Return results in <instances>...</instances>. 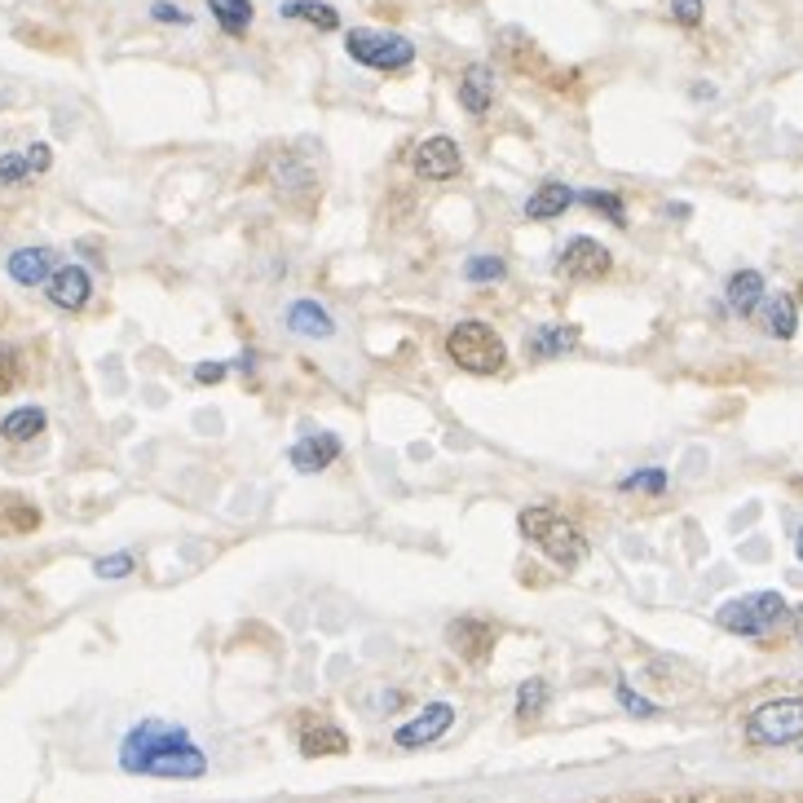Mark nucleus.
<instances>
[{"mask_svg": "<svg viewBox=\"0 0 803 803\" xmlns=\"http://www.w3.org/2000/svg\"><path fill=\"white\" fill-rule=\"evenodd\" d=\"M0 433H5V442H31L44 433V411L40 407H18L10 411L5 420H0Z\"/></svg>", "mask_w": 803, "mask_h": 803, "instance_id": "nucleus-22", "label": "nucleus"}, {"mask_svg": "<svg viewBox=\"0 0 803 803\" xmlns=\"http://www.w3.org/2000/svg\"><path fill=\"white\" fill-rule=\"evenodd\" d=\"M230 375V362H199L194 367V384H221Z\"/></svg>", "mask_w": 803, "mask_h": 803, "instance_id": "nucleus-35", "label": "nucleus"}, {"mask_svg": "<svg viewBox=\"0 0 803 803\" xmlns=\"http://www.w3.org/2000/svg\"><path fill=\"white\" fill-rule=\"evenodd\" d=\"M208 10H213V18H217L221 31L247 36V27H252V0H208Z\"/></svg>", "mask_w": 803, "mask_h": 803, "instance_id": "nucleus-23", "label": "nucleus"}, {"mask_svg": "<svg viewBox=\"0 0 803 803\" xmlns=\"http://www.w3.org/2000/svg\"><path fill=\"white\" fill-rule=\"evenodd\" d=\"M336 455H341V437L336 433H309V437H301L288 450L296 473H322V468H331V459H336Z\"/></svg>", "mask_w": 803, "mask_h": 803, "instance_id": "nucleus-14", "label": "nucleus"}, {"mask_svg": "<svg viewBox=\"0 0 803 803\" xmlns=\"http://www.w3.org/2000/svg\"><path fill=\"white\" fill-rule=\"evenodd\" d=\"M508 275V260L495 256V252H482V256H468L463 260V279L468 283H499Z\"/></svg>", "mask_w": 803, "mask_h": 803, "instance_id": "nucleus-25", "label": "nucleus"}, {"mask_svg": "<svg viewBox=\"0 0 803 803\" xmlns=\"http://www.w3.org/2000/svg\"><path fill=\"white\" fill-rule=\"evenodd\" d=\"M119 768L132 777H164V781H194L208 773V755L181 724L168 719H142L124 732L119 742Z\"/></svg>", "mask_w": 803, "mask_h": 803, "instance_id": "nucleus-1", "label": "nucleus"}, {"mask_svg": "<svg viewBox=\"0 0 803 803\" xmlns=\"http://www.w3.org/2000/svg\"><path fill=\"white\" fill-rule=\"evenodd\" d=\"M459 106L468 115H477V119L495 106V72H490L486 62H477V66H468V72H463V80H459Z\"/></svg>", "mask_w": 803, "mask_h": 803, "instance_id": "nucleus-15", "label": "nucleus"}, {"mask_svg": "<svg viewBox=\"0 0 803 803\" xmlns=\"http://www.w3.org/2000/svg\"><path fill=\"white\" fill-rule=\"evenodd\" d=\"M345 53L367 66V72H407L416 62V44L397 31H380V27H354L345 31Z\"/></svg>", "mask_w": 803, "mask_h": 803, "instance_id": "nucleus-4", "label": "nucleus"}, {"mask_svg": "<svg viewBox=\"0 0 803 803\" xmlns=\"http://www.w3.org/2000/svg\"><path fill=\"white\" fill-rule=\"evenodd\" d=\"M279 14L283 18H301V23L318 27V31H336L341 27V10H331L327 0H283Z\"/></svg>", "mask_w": 803, "mask_h": 803, "instance_id": "nucleus-20", "label": "nucleus"}, {"mask_svg": "<svg viewBox=\"0 0 803 803\" xmlns=\"http://www.w3.org/2000/svg\"><path fill=\"white\" fill-rule=\"evenodd\" d=\"M548 702H552V689H548L544 680H521V689H517V715H521V719L544 715Z\"/></svg>", "mask_w": 803, "mask_h": 803, "instance_id": "nucleus-26", "label": "nucleus"}, {"mask_svg": "<svg viewBox=\"0 0 803 803\" xmlns=\"http://www.w3.org/2000/svg\"><path fill=\"white\" fill-rule=\"evenodd\" d=\"M27 177H31V164H27V155H18V151L0 155V186H23Z\"/></svg>", "mask_w": 803, "mask_h": 803, "instance_id": "nucleus-29", "label": "nucleus"}, {"mask_svg": "<svg viewBox=\"0 0 803 803\" xmlns=\"http://www.w3.org/2000/svg\"><path fill=\"white\" fill-rule=\"evenodd\" d=\"M794 548H799V561H803V525H799V544Z\"/></svg>", "mask_w": 803, "mask_h": 803, "instance_id": "nucleus-37", "label": "nucleus"}, {"mask_svg": "<svg viewBox=\"0 0 803 803\" xmlns=\"http://www.w3.org/2000/svg\"><path fill=\"white\" fill-rule=\"evenodd\" d=\"M574 199H578V194H574L565 181H544L539 190L525 199V217H530V221H557L561 213L574 208Z\"/></svg>", "mask_w": 803, "mask_h": 803, "instance_id": "nucleus-16", "label": "nucleus"}, {"mask_svg": "<svg viewBox=\"0 0 803 803\" xmlns=\"http://www.w3.org/2000/svg\"><path fill=\"white\" fill-rule=\"evenodd\" d=\"M747 738L755 747H790L803 738V698H773L751 711Z\"/></svg>", "mask_w": 803, "mask_h": 803, "instance_id": "nucleus-6", "label": "nucleus"}, {"mask_svg": "<svg viewBox=\"0 0 803 803\" xmlns=\"http://www.w3.org/2000/svg\"><path fill=\"white\" fill-rule=\"evenodd\" d=\"M521 534H525V539L539 548L548 561H557L561 570H574V565H583V557H587V544H583L578 525L565 521L561 512H552V508H525V512H521Z\"/></svg>", "mask_w": 803, "mask_h": 803, "instance_id": "nucleus-2", "label": "nucleus"}, {"mask_svg": "<svg viewBox=\"0 0 803 803\" xmlns=\"http://www.w3.org/2000/svg\"><path fill=\"white\" fill-rule=\"evenodd\" d=\"M301 751L309 760H318V755H345L349 751V738H345L341 728H331V724H314V728H305Z\"/></svg>", "mask_w": 803, "mask_h": 803, "instance_id": "nucleus-21", "label": "nucleus"}, {"mask_svg": "<svg viewBox=\"0 0 803 803\" xmlns=\"http://www.w3.org/2000/svg\"><path fill=\"white\" fill-rule=\"evenodd\" d=\"M459 168H463L459 142L446 138V132H437V138H424L416 146V177H424V181H450V177H459Z\"/></svg>", "mask_w": 803, "mask_h": 803, "instance_id": "nucleus-9", "label": "nucleus"}, {"mask_svg": "<svg viewBox=\"0 0 803 803\" xmlns=\"http://www.w3.org/2000/svg\"><path fill=\"white\" fill-rule=\"evenodd\" d=\"M578 341H583V327H574V322H544V327H534L525 336V358L530 362H552V358L574 354Z\"/></svg>", "mask_w": 803, "mask_h": 803, "instance_id": "nucleus-10", "label": "nucleus"}, {"mask_svg": "<svg viewBox=\"0 0 803 803\" xmlns=\"http://www.w3.org/2000/svg\"><path fill=\"white\" fill-rule=\"evenodd\" d=\"M724 301L738 318H755V309L764 305V275L760 270H738L724 288Z\"/></svg>", "mask_w": 803, "mask_h": 803, "instance_id": "nucleus-17", "label": "nucleus"}, {"mask_svg": "<svg viewBox=\"0 0 803 803\" xmlns=\"http://www.w3.org/2000/svg\"><path fill=\"white\" fill-rule=\"evenodd\" d=\"M578 204L591 208V213H600V217L614 221V226H627V204H623L619 194H610V190H578Z\"/></svg>", "mask_w": 803, "mask_h": 803, "instance_id": "nucleus-24", "label": "nucleus"}, {"mask_svg": "<svg viewBox=\"0 0 803 803\" xmlns=\"http://www.w3.org/2000/svg\"><path fill=\"white\" fill-rule=\"evenodd\" d=\"M132 570H138V557H132V552H111V557H98L93 561V574L98 578H128Z\"/></svg>", "mask_w": 803, "mask_h": 803, "instance_id": "nucleus-27", "label": "nucleus"}, {"mask_svg": "<svg viewBox=\"0 0 803 803\" xmlns=\"http://www.w3.org/2000/svg\"><path fill=\"white\" fill-rule=\"evenodd\" d=\"M614 270V256L610 247L591 239V234H574L565 247H561V275L574 279V283H600Z\"/></svg>", "mask_w": 803, "mask_h": 803, "instance_id": "nucleus-7", "label": "nucleus"}, {"mask_svg": "<svg viewBox=\"0 0 803 803\" xmlns=\"http://www.w3.org/2000/svg\"><path fill=\"white\" fill-rule=\"evenodd\" d=\"M672 14H676V23L698 27L702 23V0H672Z\"/></svg>", "mask_w": 803, "mask_h": 803, "instance_id": "nucleus-34", "label": "nucleus"}, {"mask_svg": "<svg viewBox=\"0 0 803 803\" xmlns=\"http://www.w3.org/2000/svg\"><path fill=\"white\" fill-rule=\"evenodd\" d=\"M151 18H155V23H168V27H190V14L177 10L173 0H155V5H151Z\"/></svg>", "mask_w": 803, "mask_h": 803, "instance_id": "nucleus-30", "label": "nucleus"}, {"mask_svg": "<svg viewBox=\"0 0 803 803\" xmlns=\"http://www.w3.org/2000/svg\"><path fill=\"white\" fill-rule=\"evenodd\" d=\"M786 614L790 610H786L781 591H751V596H738V600H728V606H719L715 619L732 636H768Z\"/></svg>", "mask_w": 803, "mask_h": 803, "instance_id": "nucleus-5", "label": "nucleus"}, {"mask_svg": "<svg viewBox=\"0 0 803 803\" xmlns=\"http://www.w3.org/2000/svg\"><path fill=\"white\" fill-rule=\"evenodd\" d=\"M619 490H649V495H662V490H666V473H662V468H640V473H632V477L619 482Z\"/></svg>", "mask_w": 803, "mask_h": 803, "instance_id": "nucleus-28", "label": "nucleus"}, {"mask_svg": "<svg viewBox=\"0 0 803 803\" xmlns=\"http://www.w3.org/2000/svg\"><path fill=\"white\" fill-rule=\"evenodd\" d=\"M450 724H455V706H450V702H429L416 719H407V724L393 732V742H397L401 751H420V747L442 742L446 732H450Z\"/></svg>", "mask_w": 803, "mask_h": 803, "instance_id": "nucleus-8", "label": "nucleus"}, {"mask_svg": "<svg viewBox=\"0 0 803 803\" xmlns=\"http://www.w3.org/2000/svg\"><path fill=\"white\" fill-rule=\"evenodd\" d=\"M5 270H10V279H14L18 288H40V283H49L53 270H58V252H53V247H18V252H10Z\"/></svg>", "mask_w": 803, "mask_h": 803, "instance_id": "nucleus-12", "label": "nucleus"}, {"mask_svg": "<svg viewBox=\"0 0 803 803\" xmlns=\"http://www.w3.org/2000/svg\"><path fill=\"white\" fill-rule=\"evenodd\" d=\"M18 384V354L10 345H0V393H10Z\"/></svg>", "mask_w": 803, "mask_h": 803, "instance_id": "nucleus-31", "label": "nucleus"}, {"mask_svg": "<svg viewBox=\"0 0 803 803\" xmlns=\"http://www.w3.org/2000/svg\"><path fill=\"white\" fill-rule=\"evenodd\" d=\"M23 155H27V164H31V177L49 173V164H53V151H49V142H31Z\"/></svg>", "mask_w": 803, "mask_h": 803, "instance_id": "nucleus-33", "label": "nucleus"}, {"mask_svg": "<svg viewBox=\"0 0 803 803\" xmlns=\"http://www.w3.org/2000/svg\"><path fill=\"white\" fill-rule=\"evenodd\" d=\"M755 314H760V327L768 331L773 341H790L794 327H799V309H794L790 296H773V301H764Z\"/></svg>", "mask_w": 803, "mask_h": 803, "instance_id": "nucleus-19", "label": "nucleus"}, {"mask_svg": "<svg viewBox=\"0 0 803 803\" xmlns=\"http://www.w3.org/2000/svg\"><path fill=\"white\" fill-rule=\"evenodd\" d=\"M446 354L455 367L473 371V375H499L508 367V345L499 341V331L468 318V322H455L450 336H446Z\"/></svg>", "mask_w": 803, "mask_h": 803, "instance_id": "nucleus-3", "label": "nucleus"}, {"mask_svg": "<svg viewBox=\"0 0 803 803\" xmlns=\"http://www.w3.org/2000/svg\"><path fill=\"white\" fill-rule=\"evenodd\" d=\"M790 623H794V632L803 636V606H794V610H790Z\"/></svg>", "mask_w": 803, "mask_h": 803, "instance_id": "nucleus-36", "label": "nucleus"}, {"mask_svg": "<svg viewBox=\"0 0 803 803\" xmlns=\"http://www.w3.org/2000/svg\"><path fill=\"white\" fill-rule=\"evenodd\" d=\"M450 645H455L459 658L482 662L490 653V627L477 623V619H459V623H450Z\"/></svg>", "mask_w": 803, "mask_h": 803, "instance_id": "nucleus-18", "label": "nucleus"}, {"mask_svg": "<svg viewBox=\"0 0 803 803\" xmlns=\"http://www.w3.org/2000/svg\"><path fill=\"white\" fill-rule=\"evenodd\" d=\"M283 327L301 341H331L336 336V318H331L318 301H288L283 309Z\"/></svg>", "mask_w": 803, "mask_h": 803, "instance_id": "nucleus-11", "label": "nucleus"}, {"mask_svg": "<svg viewBox=\"0 0 803 803\" xmlns=\"http://www.w3.org/2000/svg\"><path fill=\"white\" fill-rule=\"evenodd\" d=\"M619 702H623V706H627L632 715H640V719H645V715H658V706H653L649 698L632 693V685H619Z\"/></svg>", "mask_w": 803, "mask_h": 803, "instance_id": "nucleus-32", "label": "nucleus"}, {"mask_svg": "<svg viewBox=\"0 0 803 803\" xmlns=\"http://www.w3.org/2000/svg\"><path fill=\"white\" fill-rule=\"evenodd\" d=\"M44 288H49V301L58 309H85L89 296H93V279H89V270H80V265H58Z\"/></svg>", "mask_w": 803, "mask_h": 803, "instance_id": "nucleus-13", "label": "nucleus"}]
</instances>
